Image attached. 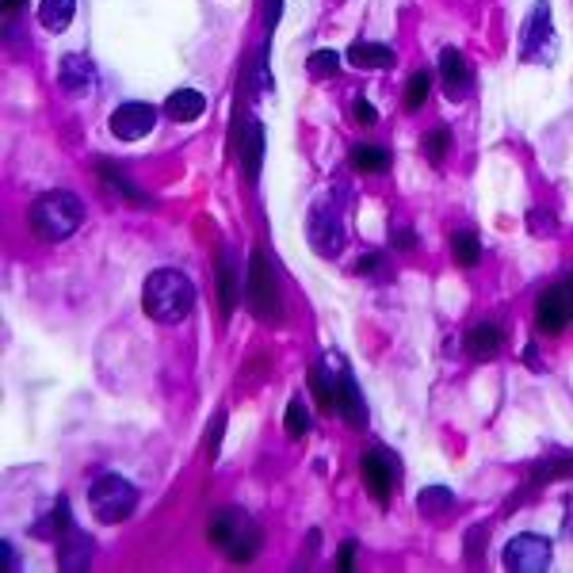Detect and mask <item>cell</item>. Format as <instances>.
<instances>
[{"mask_svg": "<svg viewBox=\"0 0 573 573\" xmlns=\"http://www.w3.org/2000/svg\"><path fill=\"white\" fill-rule=\"evenodd\" d=\"M306 73H310L314 81H329L333 73H340V54L337 50H314L310 62H306Z\"/></svg>", "mask_w": 573, "mask_h": 573, "instance_id": "obj_27", "label": "cell"}, {"mask_svg": "<svg viewBox=\"0 0 573 573\" xmlns=\"http://www.w3.org/2000/svg\"><path fill=\"white\" fill-rule=\"evenodd\" d=\"M333 398H337L340 417H344L348 425H356V428L367 425V409H363L360 386H356V379L344 371V363L337 367V390H333Z\"/></svg>", "mask_w": 573, "mask_h": 573, "instance_id": "obj_12", "label": "cell"}, {"mask_svg": "<svg viewBox=\"0 0 573 573\" xmlns=\"http://www.w3.org/2000/svg\"><path fill=\"white\" fill-rule=\"evenodd\" d=\"M69 528H73V524H69V501L62 497V501L46 512L35 528H31V535H35V539H62Z\"/></svg>", "mask_w": 573, "mask_h": 573, "instance_id": "obj_22", "label": "cell"}, {"mask_svg": "<svg viewBox=\"0 0 573 573\" xmlns=\"http://www.w3.org/2000/svg\"><path fill=\"white\" fill-rule=\"evenodd\" d=\"M142 306L161 325H180L195 306V283L176 268H157L142 287Z\"/></svg>", "mask_w": 573, "mask_h": 573, "instance_id": "obj_1", "label": "cell"}, {"mask_svg": "<svg viewBox=\"0 0 573 573\" xmlns=\"http://www.w3.org/2000/svg\"><path fill=\"white\" fill-rule=\"evenodd\" d=\"M417 509L425 512V516H432V520H440V516H447V512L455 509V493L444 486H428L421 497H417Z\"/></svg>", "mask_w": 573, "mask_h": 573, "instance_id": "obj_23", "label": "cell"}, {"mask_svg": "<svg viewBox=\"0 0 573 573\" xmlns=\"http://www.w3.org/2000/svg\"><path fill=\"white\" fill-rule=\"evenodd\" d=\"M440 77H444L447 96H451V100H463V96H467L470 69H467V58H463V50L447 46L444 54H440Z\"/></svg>", "mask_w": 573, "mask_h": 573, "instance_id": "obj_17", "label": "cell"}, {"mask_svg": "<svg viewBox=\"0 0 573 573\" xmlns=\"http://www.w3.org/2000/svg\"><path fill=\"white\" fill-rule=\"evenodd\" d=\"M486 531H489V524H478V528H470V535H467L470 562H482V547H486Z\"/></svg>", "mask_w": 573, "mask_h": 573, "instance_id": "obj_32", "label": "cell"}, {"mask_svg": "<svg viewBox=\"0 0 573 573\" xmlns=\"http://www.w3.org/2000/svg\"><path fill=\"white\" fill-rule=\"evenodd\" d=\"M92 558H96V543H92V535L81 528H69L58 539V570L65 573H81L92 566Z\"/></svg>", "mask_w": 573, "mask_h": 573, "instance_id": "obj_10", "label": "cell"}, {"mask_svg": "<svg viewBox=\"0 0 573 573\" xmlns=\"http://www.w3.org/2000/svg\"><path fill=\"white\" fill-rule=\"evenodd\" d=\"M310 245H314V253L325 256V260H333V256L344 253V245H348V234H344V222H340V214L329 207V203H318L314 211H310Z\"/></svg>", "mask_w": 573, "mask_h": 573, "instance_id": "obj_7", "label": "cell"}, {"mask_svg": "<svg viewBox=\"0 0 573 573\" xmlns=\"http://www.w3.org/2000/svg\"><path fill=\"white\" fill-rule=\"evenodd\" d=\"M394 459L386 455V451H367L363 455V482H367V489H371V497L379 501V505H386L390 501V486H394Z\"/></svg>", "mask_w": 573, "mask_h": 573, "instance_id": "obj_11", "label": "cell"}, {"mask_svg": "<svg viewBox=\"0 0 573 573\" xmlns=\"http://www.w3.org/2000/svg\"><path fill=\"white\" fill-rule=\"evenodd\" d=\"M451 256H455V264L459 268H474L478 260H482V245H478V237L463 230V234L451 237Z\"/></svg>", "mask_w": 573, "mask_h": 573, "instance_id": "obj_25", "label": "cell"}, {"mask_svg": "<svg viewBox=\"0 0 573 573\" xmlns=\"http://www.w3.org/2000/svg\"><path fill=\"white\" fill-rule=\"evenodd\" d=\"M211 543L218 551H226V558L234 562H249L260 554V543H264V531L256 524L249 512L241 509H218L211 516Z\"/></svg>", "mask_w": 573, "mask_h": 573, "instance_id": "obj_2", "label": "cell"}, {"mask_svg": "<svg viewBox=\"0 0 573 573\" xmlns=\"http://www.w3.org/2000/svg\"><path fill=\"white\" fill-rule=\"evenodd\" d=\"M279 16H283V0H268L264 4V27H268V35L279 27Z\"/></svg>", "mask_w": 573, "mask_h": 573, "instance_id": "obj_35", "label": "cell"}, {"mask_svg": "<svg viewBox=\"0 0 573 573\" xmlns=\"http://www.w3.org/2000/svg\"><path fill=\"white\" fill-rule=\"evenodd\" d=\"M394 245H398V249H405V253H409V249H417V234H413L409 226H398V230H394Z\"/></svg>", "mask_w": 573, "mask_h": 573, "instance_id": "obj_37", "label": "cell"}, {"mask_svg": "<svg viewBox=\"0 0 573 573\" xmlns=\"http://www.w3.org/2000/svg\"><path fill=\"white\" fill-rule=\"evenodd\" d=\"M344 62H352L356 69H390L394 65V50L382 43H352Z\"/></svg>", "mask_w": 573, "mask_h": 573, "instance_id": "obj_19", "label": "cell"}, {"mask_svg": "<svg viewBox=\"0 0 573 573\" xmlns=\"http://www.w3.org/2000/svg\"><path fill=\"white\" fill-rule=\"evenodd\" d=\"M352 558H356V543H344V547H340V554H337V570H352Z\"/></svg>", "mask_w": 573, "mask_h": 573, "instance_id": "obj_38", "label": "cell"}, {"mask_svg": "<svg viewBox=\"0 0 573 573\" xmlns=\"http://www.w3.org/2000/svg\"><path fill=\"white\" fill-rule=\"evenodd\" d=\"M551 226H554V222L547 218V211H535V214H531V230H535V234H547Z\"/></svg>", "mask_w": 573, "mask_h": 573, "instance_id": "obj_39", "label": "cell"}, {"mask_svg": "<svg viewBox=\"0 0 573 573\" xmlns=\"http://www.w3.org/2000/svg\"><path fill=\"white\" fill-rule=\"evenodd\" d=\"M467 352L474 360H493V356L501 352V325H493V321L474 325L467 337Z\"/></svg>", "mask_w": 573, "mask_h": 573, "instance_id": "obj_20", "label": "cell"}, {"mask_svg": "<svg viewBox=\"0 0 573 573\" xmlns=\"http://www.w3.org/2000/svg\"><path fill=\"white\" fill-rule=\"evenodd\" d=\"M157 123V111L149 104H123L115 107V115H111V134L119 138V142H138V138H146L149 130Z\"/></svg>", "mask_w": 573, "mask_h": 573, "instance_id": "obj_9", "label": "cell"}, {"mask_svg": "<svg viewBox=\"0 0 573 573\" xmlns=\"http://www.w3.org/2000/svg\"><path fill=\"white\" fill-rule=\"evenodd\" d=\"M245 295H249V310L264 325H276L283 306H279V287L276 276H272V260L264 249H256L253 260H249V276H245Z\"/></svg>", "mask_w": 573, "mask_h": 573, "instance_id": "obj_5", "label": "cell"}, {"mask_svg": "<svg viewBox=\"0 0 573 573\" xmlns=\"http://www.w3.org/2000/svg\"><path fill=\"white\" fill-rule=\"evenodd\" d=\"M562 291H566V302H570V318H573V272H570V279H566V287H562Z\"/></svg>", "mask_w": 573, "mask_h": 573, "instance_id": "obj_41", "label": "cell"}, {"mask_svg": "<svg viewBox=\"0 0 573 573\" xmlns=\"http://www.w3.org/2000/svg\"><path fill=\"white\" fill-rule=\"evenodd\" d=\"M283 425H287V436H291V440L306 436V428H310V413H306V405H302V402L287 405V417H283Z\"/></svg>", "mask_w": 573, "mask_h": 573, "instance_id": "obj_31", "label": "cell"}, {"mask_svg": "<svg viewBox=\"0 0 573 573\" xmlns=\"http://www.w3.org/2000/svg\"><path fill=\"white\" fill-rule=\"evenodd\" d=\"M558 478H573V455H558V459H539L535 463V474H531V482L535 486H543V482H558Z\"/></svg>", "mask_w": 573, "mask_h": 573, "instance_id": "obj_24", "label": "cell"}, {"mask_svg": "<svg viewBox=\"0 0 573 573\" xmlns=\"http://www.w3.org/2000/svg\"><path fill=\"white\" fill-rule=\"evenodd\" d=\"M203 111H207V100L195 88H180V92H172L169 100H165V115L176 119V123H195Z\"/></svg>", "mask_w": 573, "mask_h": 573, "instance_id": "obj_18", "label": "cell"}, {"mask_svg": "<svg viewBox=\"0 0 573 573\" xmlns=\"http://www.w3.org/2000/svg\"><path fill=\"white\" fill-rule=\"evenodd\" d=\"M222 432H226V413H218V417L211 421V444H207L211 459H218V447H222Z\"/></svg>", "mask_w": 573, "mask_h": 573, "instance_id": "obj_34", "label": "cell"}, {"mask_svg": "<svg viewBox=\"0 0 573 573\" xmlns=\"http://www.w3.org/2000/svg\"><path fill=\"white\" fill-rule=\"evenodd\" d=\"M0 551H4V558H8V570H20V558H16V547H12V543H4Z\"/></svg>", "mask_w": 573, "mask_h": 573, "instance_id": "obj_40", "label": "cell"}, {"mask_svg": "<svg viewBox=\"0 0 573 573\" xmlns=\"http://www.w3.org/2000/svg\"><path fill=\"white\" fill-rule=\"evenodd\" d=\"M58 81H62L65 92L88 96L92 85H96V65L88 62L85 54H65L62 65H58Z\"/></svg>", "mask_w": 573, "mask_h": 573, "instance_id": "obj_14", "label": "cell"}, {"mask_svg": "<svg viewBox=\"0 0 573 573\" xmlns=\"http://www.w3.org/2000/svg\"><path fill=\"white\" fill-rule=\"evenodd\" d=\"M535 321H539V329H543V333H551V337L562 333V325L570 321V302H566V291H562V287H551V291H543V295H539Z\"/></svg>", "mask_w": 573, "mask_h": 573, "instance_id": "obj_13", "label": "cell"}, {"mask_svg": "<svg viewBox=\"0 0 573 573\" xmlns=\"http://www.w3.org/2000/svg\"><path fill=\"white\" fill-rule=\"evenodd\" d=\"M421 149H425L428 161H444V153H447V149H451V134H447L444 127L428 130L425 142H421Z\"/></svg>", "mask_w": 573, "mask_h": 573, "instance_id": "obj_29", "label": "cell"}, {"mask_svg": "<svg viewBox=\"0 0 573 573\" xmlns=\"http://www.w3.org/2000/svg\"><path fill=\"white\" fill-rule=\"evenodd\" d=\"M360 276H375V279H386V264H382V256L379 253H367L360 260Z\"/></svg>", "mask_w": 573, "mask_h": 573, "instance_id": "obj_33", "label": "cell"}, {"mask_svg": "<svg viewBox=\"0 0 573 573\" xmlns=\"http://www.w3.org/2000/svg\"><path fill=\"white\" fill-rule=\"evenodd\" d=\"M375 119H379V111L367 104V100H356V123H360V127H371Z\"/></svg>", "mask_w": 573, "mask_h": 573, "instance_id": "obj_36", "label": "cell"}, {"mask_svg": "<svg viewBox=\"0 0 573 573\" xmlns=\"http://www.w3.org/2000/svg\"><path fill=\"white\" fill-rule=\"evenodd\" d=\"M428 88H432V81H428V73H413V77H409V88H405V107H409V111L425 107Z\"/></svg>", "mask_w": 573, "mask_h": 573, "instance_id": "obj_30", "label": "cell"}, {"mask_svg": "<svg viewBox=\"0 0 573 573\" xmlns=\"http://www.w3.org/2000/svg\"><path fill=\"white\" fill-rule=\"evenodd\" d=\"M77 16V0H43L39 4V23H43L46 31H65L69 23Z\"/></svg>", "mask_w": 573, "mask_h": 573, "instance_id": "obj_21", "label": "cell"}, {"mask_svg": "<svg viewBox=\"0 0 573 573\" xmlns=\"http://www.w3.org/2000/svg\"><path fill=\"white\" fill-rule=\"evenodd\" d=\"M88 505H92V516L104 520V524H123L134 505H138V489L130 486L127 478L119 474H104L96 478L92 489H88Z\"/></svg>", "mask_w": 573, "mask_h": 573, "instance_id": "obj_4", "label": "cell"}, {"mask_svg": "<svg viewBox=\"0 0 573 573\" xmlns=\"http://www.w3.org/2000/svg\"><path fill=\"white\" fill-rule=\"evenodd\" d=\"M100 172H104V180H107V184H111V188H115V191H119L123 199H130V203H138V207H146V203H149L146 195H142V191L134 188V180H130V176H123V172L115 169V165H100Z\"/></svg>", "mask_w": 573, "mask_h": 573, "instance_id": "obj_28", "label": "cell"}, {"mask_svg": "<svg viewBox=\"0 0 573 573\" xmlns=\"http://www.w3.org/2000/svg\"><path fill=\"white\" fill-rule=\"evenodd\" d=\"M352 165L360 172H386L390 169V153L382 146H356L352 149Z\"/></svg>", "mask_w": 573, "mask_h": 573, "instance_id": "obj_26", "label": "cell"}, {"mask_svg": "<svg viewBox=\"0 0 573 573\" xmlns=\"http://www.w3.org/2000/svg\"><path fill=\"white\" fill-rule=\"evenodd\" d=\"M260 165H264V127H260V119L249 115L245 123H241V169L249 180L260 176Z\"/></svg>", "mask_w": 573, "mask_h": 573, "instance_id": "obj_16", "label": "cell"}, {"mask_svg": "<svg viewBox=\"0 0 573 573\" xmlns=\"http://www.w3.org/2000/svg\"><path fill=\"white\" fill-rule=\"evenodd\" d=\"M218 310L222 318H230L237 306V291H241V272H237V260H234V249H222L218 253Z\"/></svg>", "mask_w": 573, "mask_h": 573, "instance_id": "obj_15", "label": "cell"}, {"mask_svg": "<svg viewBox=\"0 0 573 573\" xmlns=\"http://www.w3.org/2000/svg\"><path fill=\"white\" fill-rule=\"evenodd\" d=\"M551 566V543L543 535H516L505 547V570L512 573H539Z\"/></svg>", "mask_w": 573, "mask_h": 573, "instance_id": "obj_8", "label": "cell"}, {"mask_svg": "<svg viewBox=\"0 0 573 573\" xmlns=\"http://www.w3.org/2000/svg\"><path fill=\"white\" fill-rule=\"evenodd\" d=\"M85 222V203L73 191H46L31 207V230L46 241H62Z\"/></svg>", "mask_w": 573, "mask_h": 573, "instance_id": "obj_3", "label": "cell"}, {"mask_svg": "<svg viewBox=\"0 0 573 573\" xmlns=\"http://www.w3.org/2000/svg\"><path fill=\"white\" fill-rule=\"evenodd\" d=\"M558 43H554V20H551V4L539 0L531 8V16L524 20V35H520V58L528 62H547Z\"/></svg>", "mask_w": 573, "mask_h": 573, "instance_id": "obj_6", "label": "cell"}]
</instances>
